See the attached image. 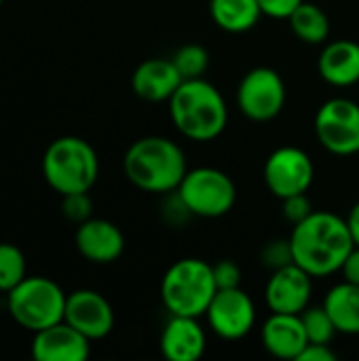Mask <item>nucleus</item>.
I'll list each match as a JSON object with an SVG mask.
<instances>
[{
    "label": "nucleus",
    "instance_id": "1",
    "mask_svg": "<svg viewBox=\"0 0 359 361\" xmlns=\"http://www.w3.org/2000/svg\"><path fill=\"white\" fill-rule=\"evenodd\" d=\"M290 245L294 262L313 279L341 273L349 252L355 247L347 218L334 212H311L292 226Z\"/></svg>",
    "mask_w": 359,
    "mask_h": 361
},
{
    "label": "nucleus",
    "instance_id": "2",
    "mask_svg": "<svg viewBox=\"0 0 359 361\" xmlns=\"http://www.w3.org/2000/svg\"><path fill=\"white\" fill-rule=\"evenodd\" d=\"M123 171L135 188L167 195L180 186L188 171V161L184 150L174 140L163 135H146L127 148Z\"/></svg>",
    "mask_w": 359,
    "mask_h": 361
},
{
    "label": "nucleus",
    "instance_id": "3",
    "mask_svg": "<svg viewBox=\"0 0 359 361\" xmlns=\"http://www.w3.org/2000/svg\"><path fill=\"white\" fill-rule=\"evenodd\" d=\"M169 116L186 140L212 142L226 129L229 106L209 80L188 78L169 97Z\"/></svg>",
    "mask_w": 359,
    "mask_h": 361
},
{
    "label": "nucleus",
    "instance_id": "4",
    "mask_svg": "<svg viewBox=\"0 0 359 361\" xmlns=\"http://www.w3.org/2000/svg\"><path fill=\"white\" fill-rule=\"evenodd\" d=\"M42 176L47 184L61 197L72 192H89L99 176L97 152L83 137H57L44 150Z\"/></svg>",
    "mask_w": 359,
    "mask_h": 361
},
{
    "label": "nucleus",
    "instance_id": "5",
    "mask_svg": "<svg viewBox=\"0 0 359 361\" xmlns=\"http://www.w3.org/2000/svg\"><path fill=\"white\" fill-rule=\"evenodd\" d=\"M216 292L214 269L201 258L176 260L161 279V300L169 315L203 317Z\"/></svg>",
    "mask_w": 359,
    "mask_h": 361
},
{
    "label": "nucleus",
    "instance_id": "6",
    "mask_svg": "<svg viewBox=\"0 0 359 361\" xmlns=\"http://www.w3.org/2000/svg\"><path fill=\"white\" fill-rule=\"evenodd\" d=\"M63 290L49 277H25L19 286L6 292V309L11 317L30 332H40L63 322L66 313Z\"/></svg>",
    "mask_w": 359,
    "mask_h": 361
},
{
    "label": "nucleus",
    "instance_id": "7",
    "mask_svg": "<svg viewBox=\"0 0 359 361\" xmlns=\"http://www.w3.org/2000/svg\"><path fill=\"white\" fill-rule=\"evenodd\" d=\"M176 190L197 218H222L237 203V186L233 178L216 167L188 169Z\"/></svg>",
    "mask_w": 359,
    "mask_h": 361
},
{
    "label": "nucleus",
    "instance_id": "8",
    "mask_svg": "<svg viewBox=\"0 0 359 361\" xmlns=\"http://www.w3.org/2000/svg\"><path fill=\"white\" fill-rule=\"evenodd\" d=\"M317 142L336 157H353L359 152V104L349 97H332L324 102L313 121Z\"/></svg>",
    "mask_w": 359,
    "mask_h": 361
},
{
    "label": "nucleus",
    "instance_id": "9",
    "mask_svg": "<svg viewBox=\"0 0 359 361\" xmlns=\"http://www.w3.org/2000/svg\"><path fill=\"white\" fill-rule=\"evenodd\" d=\"M286 82L281 74L273 68H252L239 80L237 106L241 114L254 123H269L277 118L286 106Z\"/></svg>",
    "mask_w": 359,
    "mask_h": 361
},
{
    "label": "nucleus",
    "instance_id": "10",
    "mask_svg": "<svg viewBox=\"0 0 359 361\" xmlns=\"http://www.w3.org/2000/svg\"><path fill=\"white\" fill-rule=\"evenodd\" d=\"M262 178L273 197L288 199L311 188L315 180V165L307 150L298 146H279L267 157Z\"/></svg>",
    "mask_w": 359,
    "mask_h": 361
},
{
    "label": "nucleus",
    "instance_id": "11",
    "mask_svg": "<svg viewBox=\"0 0 359 361\" xmlns=\"http://www.w3.org/2000/svg\"><path fill=\"white\" fill-rule=\"evenodd\" d=\"M207 326L222 341H241L256 326V305L241 288L218 290L207 311Z\"/></svg>",
    "mask_w": 359,
    "mask_h": 361
},
{
    "label": "nucleus",
    "instance_id": "12",
    "mask_svg": "<svg viewBox=\"0 0 359 361\" xmlns=\"http://www.w3.org/2000/svg\"><path fill=\"white\" fill-rule=\"evenodd\" d=\"M313 296V277L296 262L271 273L264 286V302L271 313L300 315Z\"/></svg>",
    "mask_w": 359,
    "mask_h": 361
},
{
    "label": "nucleus",
    "instance_id": "13",
    "mask_svg": "<svg viewBox=\"0 0 359 361\" xmlns=\"http://www.w3.org/2000/svg\"><path fill=\"white\" fill-rule=\"evenodd\" d=\"M63 322L89 341H102L114 328V311L99 292L76 290L66 298Z\"/></svg>",
    "mask_w": 359,
    "mask_h": 361
},
{
    "label": "nucleus",
    "instance_id": "14",
    "mask_svg": "<svg viewBox=\"0 0 359 361\" xmlns=\"http://www.w3.org/2000/svg\"><path fill=\"white\" fill-rule=\"evenodd\" d=\"M74 243L78 254L93 264L116 262L125 252V235L114 222L104 218H89L78 224Z\"/></svg>",
    "mask_w": 359,
    "mask_h": 361
},
{
    "label": "nucleus",
    "instance_id": "15",
    "mask_svg": "<svg viewBox=\"0 0 359 361\" xmlns=\"http://www.w3.org/2000/svg\"><path fill=\"white\" fill-rule=\"evenodd\" d=\"M89 343L91 341L70 324L59 322L34 332L32 357L36 361H85L91 353Z\"/></svg>",
    "mask_w": 359,
    "mask_h": 361
},
{
    "label": "nucleus",
    "instance_id": "16",
    "mask_svg": "<svg viewBox=\"0 0 359 361\" xmlns=\"http://www.w3.org/2000/svg\"><path fill=\"white\" fill-rule=\"evenodd\" d=\"M161 355L167 361H199L207 349V336L199 317L171 315L161 332Z\"/></svg>",
    "mask_w": 359,
    "mask_h": 361
},
{
    "label": "nucleus",
    "instance_id": "17",
    "mask_svg": "<svg viewBox=\"0 0 359 361\" xmlns=\"http://www.w3.org/2000/svg\"><path fill=\"white\" fill-rule=\"evenodd\" d=\"M260 341L269 355L277 360H298L309 345L300 315L271 313L260 328Z\"/></svg>",
    "mask_w": 359,
    "mask_h": 361
},
{
    "label": "nucleus",
    "instance_id": "18",
    "mask_svg": "<svg viewBox=\"0 0 359 361\" xmlns=\"http://www.w3.org/2000/svg\"><path fill=\"white\" fill-rule=\"evenodd\" d=\"M182 74L171 57H152L142 61L131 74V89L144 102H169L182 85Z\"/></svg>",
    "mask_w": 359,
    "mask_h": 361
},
{
    "label": "nucleus",
    "instance_id": "19",
    "mask_svg": "<svg viewBox=\"0 0 359 361\" xmlns=\"http://www.w3.org/2000/svg\"><path fill=\"white\" fill-rule=\"evenodd\" d=\"M320 76L339 89L359 82V44L355 40L341 38L324 44L317 59Z\"/></svg>",
    "mask_w": 359,
    "mask_h": 361
},
{
    "label": "nucleus",
    "instance_id": "20",
    "mask_svg": "<svg viewBox=\"0 0 359 361\" xmlns=\"http://www.w3.org/2000/svg\"><path fill=\"white\" fill-rule=\"evenodd\" d=\"M324 309L332 317L339 334L359 336V286L345 279L332 286L324 298Z\"/></svg>",
    "mask_w": 359,
    "mask_h": 361
},
{
    "label": "nucleus",
    "instance_id": "21",
    "mask_svg": "<svg viewBox=\"0 0 359 361\" xmlns=\"http://www.w3.org/2000/svg\"><path fill=\"white\" fill-rule=\"evenodd\" d=\"M212 21L231 34H243L258 25L262 11L258 0H209Z\"/></svg>",
    "mask_w": 359,
    "mask_h": 361
},
{
    "label": "nucleus",
    "instance_id": "22",
    "mask_svg": "<svg viewBox=\"0 0 359 361\" xmlns=\"http://www.w3.org/2000/svg\"><path fill=\"white\" fill-rule=\"evenodd\" d=\"M290 27L294 36L307 44H324L330 36V19L326 11L313 2H303L290 17Z\"/></svg>",
    "mask_w": 359,
    "mask_h": 361
},
{
    "label": "nucleus",
    "instance_id": "23",
    "mask_svg": "<svg viewBox=\"0 0 359 361\" xmlns=\"http://www.w3.org/2000/svg\"><path fill=\"white\" fill-rule=\"evenodd\" d=\"M25 277L23 252L13 243H0V292H11Z\"/></svg>",
    "mask_w": 359,
    "mask_h": 361
},
{
    "label": "nucleus",
    "instance_id": "24",
    "mask_svg": "<svg viewBox=\"0 0 359 361\" xmlns=\"http://www.w3.org/2000/svg\"><path fill=\"white\" fill-rule=\"evenodd\" d=\"M171 61H174V66L178 68V72L182 74L184 80L201 78L207 72V68H209V53H207L205 47L190 42V44L180 47L171 55Z\"/></svg>",
    "mask_w": 359,
    "mask_h": 361
},
{
    "label": "nucleus",
    "instance_id": "25",
    "mask_svg": "<svg viewBox=\"0 0 359 361\" xmlns=\"http://www.w3.org/2000/svg\"><path fill=\"white\" fill-rule=\"evenodd\" d=\"M300 319H303V326H305V332H307V338L309 343H320V345H330L332 338L339 334L336 332V326L332 322V317L328 315V311L322 307H307L303 313H300Z\"/></svg>",
    "mask_w": 359,
    "mask_h": 361
},
{
    "label": "nucleus",
    "instance_id": "26",
    "mask_svg": "<svg viewBox=\"0 0 359 361\" xmlns=\"http://www.w3.org/2000/svg\"><path fill=\"white\" fill-rule=\"evenodd\" d=\"M260 262L267 271H277V269H284L288 264L294 262V254H292V245H290V239H275V241H269L262 252H260Z\"/></svg>",
    "mask_w": 359,
    "mask_h": 361
},
{
    "label": "nucleus",
    "instance_id": "27",
    "mask_svg": "<svg viewBox=\"0 0 359 361\" xmlns=\"http://www.w3.org/2000/svg\"><path fill=\"white\" fill-rule=\"evenodd\" d=\"M61 212L70 222L83 224L85 220L91 218L93 214V203L89 192H72V195H63L61 197Z\"/></svg>",
    "mask_w": 359,
    "mask_h": 361
},
{
    "label": "nucleus",
    "instance_id": "28",
    "mask_svg": "<svg viewBox=\"0 0 359 361\" xmlns=\"http://www.w3.org/2000/svg\"><path fill=\"white\" fill-rule=\"evenodd\" d=\"M311 212H313V207H311V201H309L307 192H303V195H292V197H288V199H281V214H284V218H286L292 226L298 224V222H303Z\"/></svg>",
    "mask_w": 359,
    "mask_h": 361
},
{
    "label": "nucleus",
    "instance_id": "29",
    "mask_svg": "<svg viewBox=\"0 0 359 361\" xmlns=\"http://www.w3.org/2000/svg\"><path fill=\"white\" fill-rule=\"evenodd\" d=\"M163 218L171 226H182L188 218H193L190 209L186 207V203L178 195V190L167 192V199L163 201Z\"/></svg>",
    "mask_w": 359,
    "mask_h": 361
},
{
    "label": "nucleus",
    "instance_id": "30",
    "mask_svg": "<svg viewBox=\"0 0 359 361\" xmlns=\"http://www.w3.org/2000/svg\"><path fill=\"white\" fill-rule=\"evenodd\" d=\"M212 269H214V279H216L218 290H231V288L241 286V269L237 262L220 260V262L212 264Z\"/></svg>",
    "mask_w": 359,
    "mask_h": 361
},
{
    "label": "nucleus",
    "instance_id": "31",
    "mask_svg": "<svg viewBox=\"0 0 359 361\" xmlns=\"http://www.w3.org/2000/svg\"><path fill=\"white\" fill-rule=\"evenodd\" d=\"M305 0H258L262 15L273 19H288Z\"/></svg>",
    "mask_w": 359,
    "mask_h": 361
},
{
    "label": "nucleus",
    "instance_id": "32",
    "mask_svg": "<svg viewBox=\"0 0 359 361\" xmlns=\"http://www.w3.org/2000/svg\"><path fill=\"white\" fill-rule=\"evenodd\" d=\"M296 361H336V353L330 349V345L309 343Z\"/></svg>",
    "mask_w": 359,
    "mask_h": 361
},
{
    "label": "nucleus",
    "instance_id": "33",
    "mask_svg": "<svg viewBox=\"0 0 359 361\" xmlns=\"http://www.w3.org/2000/svg\"><path fill=\"white\" fill-rule=\"evenodd\" d=\"M341 273H343V279H345V281H351V283L359 286V245H355V247L349 252V256H347V260H345Z\"/></svg>",
    "mask_w": 359,
    "mask_h": 361
},
{
    "label": "nucleus",
    "instance_id": "34",
    "mask_svg": "<svg viewBox=\"0 0 359 361\" xmlns=\"http://www.w3.org/2000/svg\"><path fill=\"white\" fill-rule=\"evenodd\" d=\"M347 224H349V231H351V237H353V243L359 245V201L351 207L349 216H347Z\"/></svg>",
    "mask_w": 359,
    "mask_h": 361
},
{
    "label": "nucleus",
    "instance_id": "35",
    "mask_svg": "<svg viewBox=\"0 0 359 361\" xmlns=\"http://www.w3.org/2000/svg\"><path fill=\"white\" fill-rule=\"evenodd\" d=\"M0 4H2V0H0Z\"/></svg>",
    "mask_w": 359,
    "mask_h": 361
}]
</instances>
